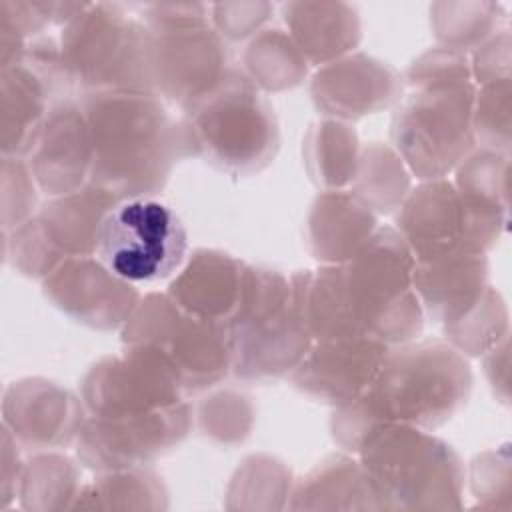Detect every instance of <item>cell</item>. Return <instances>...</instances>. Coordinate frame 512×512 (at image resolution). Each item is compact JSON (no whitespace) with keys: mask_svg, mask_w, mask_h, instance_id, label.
Here are the masks:
<instances>
[{"mask_svg":"<svg viewBox=\"0 0 512 512\" xmlns=\"http://www.w3.org/2000/svg\"><path fill=\"white\" fill-rule=\"evenodd\" d=\"M412 272L414 256L398 230L378 226L350 260L292 274L312 340L412 342L424 328Z\"/></svg>","mask_w":512,"mask_h":512,"instance_id":"obj_1","label":"cell"},{"mask_svg":"<svg viewBox=\"0 0 512 512\" xmlns=\"http://www.w3.org/2000/svg\"><path fill=\"white\" fill-rule=\"evenodd\" d=\"M472 372L464 356L446 342L422 340L390 346L368 390L338 406L330 430L340 448L358 452L380 424L434 430L468 400Z\"/></svg>","mask_w":512,"mask_h":512,"instance_id":"obj_2","label":"cell"},{"mask_svg":"<svg viewBox=\"0 0 512 512\" xmlns=\"http://www.w3.org/2000/svg\"><path fill=\"white\" fill-rule=\"evenodd\" d=\"M80 104L92 140L88 182L120 200L160 192L190 156L182 122L154 92H90Z\"/></svg>","mask_w":512,"mask_h":512,"instance_id":"obj_3","label":"cell"},{"mask_svg":"<svg viewBox=\"0 0 512 512\" xmlns=\"http://www.w3.org/2000/svg\"><path fill=\"white\" fill-rule=\"evenodd\" d=\"M402 94L392 116L394 150L420 180L444 178L474 144L472 110L476 90L462 52L432 48L402 74Z\"/></svg>","mask_w":512,"mask_h":512,"instance_id":"obj_4","label":"cell"},{"mask_svg":"<svg viewBox=\"0 0 512 512\" xmlns=\"http://www.w3.org/2000/svg\"><path fill=\"white\" fill-rule=\"evenodd\" d=\"M180 122L190 156L234 176L264 170L280 146L274 108L236 68L186 106Z\"/></svg>","mask_w":512,"mask_h":512,"instance_id":"obj_5","label":"cell"},{"mask_svg":"<svg viewBox=\"0 0 512 512\" xmlns=\"http://www.w3.org/2000/svg\"><path fill=\"white\" fill-rule=\"evenodd\" d=\"M228 330L232 370L248 382H270L290 374L314 344L294 276L286 278L262 266H248Z\"/></svg>","mask_w":512,"mask_h":512,"instance_id":"obj_6","label":"cell"},{"mask_svg":"<svg viewBox=\"0 0 512 512\" xmlns=\"http://www.w3.org/2000/svg\"><path fill=\"white\" fill-rule=\"evenodd\" d=\"M360 464L384 510L458 508L464 468L428 430L380 424L360 444Z\"/></svg>","mask_w":512,"mask_h":512,"instance_id":"obj_7","label":"cell"},{"mask_svg":"<svg viewBox=\"0 0 512 512\" xmlns=\"http://www.w3.org/2000/svg\"><path fill=\"white\" fill-rule=\"evenodd\" d=\"M60 52L82 94L154 92L148 28L124 4L88 2L64 26Z\"/></svg>","mask_w":512,"mask_h":512,"instance_id":"obj_8","label":"cell"},{"mask_svg":"<svg viewBox=\"0 0 512 512\" xmlns=\"http://www.w3.org/2000/svg\"><path fill=\"white\" fill-rule=\"evenodd\" d=\"M138 10L150 34L152 86L158 96L184 110L232 68L206 4L158 2L142 4Z\"/></svg>","mask_w":512,"mask_h":512,"instance_id":"obj_9","label":"cell"},{"mask_svg":"<svg viewBox=\"0 0 512 512\" xmlns=\"http://www.w3.org/2000/svg\"><path fill=\"white\" fill-rule=\"evenodd\" d=\"M122 342L160 354L184 392L206 390L232 370L228 324L194 316L168 294L152 292L140 298L122 326Z\"/></svg>","mask_w":512,"mask_h":512,"instance_id":"obj_10","label":"cell"},{"mask_svg":"<svg viewBox=\"0 0 512 512\" xmlns=\"http://www.w3.org/2000/svg\"><path fill=\"white\" fill-rule=\"evenodd\" d=\"M508 214L490 208L446 178L422 180L398 208V234L414 260L486 254L506 228Z\"/></svg>","mask_w":512,"mask_h":512,"instance_id":"obj_11","label":"cell"},{"mask_svg":"<svg viewBox=\"0 0 512 512\" xmlns=\"http://www.w3.org/2000/svg\"><path fill=\"white\" fill-rule=\"evenodd\" d=\"M188 234L176 212L152 196L120 200L102 220L96 258L130 284L172 276L186 258Z\"/></svg>","mask_w":512,"mask_h":512,"instance_id":"obj_12","label":"cell"},{"mask_svg":"<svg viewBox=\"0 0 512 512\" xmlns=\"http://www.w3.org/2000/svg\"><path fill=\"white\" fill-rule=\"evenodd\" d=\"M74 84L60 44L50 36L28 42L24 54L0 68V150L28 158L54 104L72 98Z\"/></svg>","mask_w":512,"mask_h":512,"instance_id":"obj_13","label":"cell"},{"mask_svg":"<svg viewBox=\"0 0 512 512\" xmlns=\"http://www.w3.org/2000/svg\"><path fill=\"white\" fill-rule=\"evenodd\" d=\"M190 424L192 412L184 400L138 414L86 416L76 438V454L98 472L136 468L178 446Z\"/></svg>","mask_w":512,"mask_h":512,"instance_id":"obj_14","label":"cell"},{"mask_svg":"<svg viewBox=\"0 0 512 512\" xmlns=\"http://www.w3.org/2000/svg\"><path fill=\"white\" fill-rule=\"evenodd\" d=\"M182 386L160 354L126 346L118 356L100 358L80 384L88 416H120L182 402Z\"/></svg>","mask_w":512,"mask_h":512,"instance_id":"obj_15","label":"cell"},{"mask_svg":"<svg viewBox=\"0 0 512 512\" xmlns=\"http://www.w3.org/2000/svg\"><path fill=\"white\" fill-rule=\"evenodd\" d=\"M42 292L60 312L94 330L122 328L142 298L94 254L66 258L42 280Z\"/></svg>","mask_w":512,"mask_h":512,"instance_id":"obj_16","label":"cell"},{"mask_svg":"<svg viewBox=\"0 0 512 512\" xmlns=\"http://www.w3.org/2000/svg\"><path fill=\"white\" fill-rule=\"evenodd\" d=\"M86 422V406L70 390L46 378H20L2 394V426L28 450L72 444Z\"/></svg>","mask_w":512,"mask_h":512,"instance_id":"obj_17","label":"cell"},{"mask_svg":"<svg viewBox=\"0 0 512 512\" xmlns=\"http://www.w3.org/2000/svg\"><path fill=\"white\" fill-rule=\"evenodd\" d=\"M388 350V344L366 336L320 340L290 372V382L302 394L338 408L368 390Z\"/></svg>","mask_w":512,"mask_h":512,"instance_id":"obj_18","label":"cell"},{"mask_svg":"<svg viewBox=\"0 0 512 512\" xmlns=\"http://www.w3.org/2000/svg\"><path fill=\"white\" fill-rule=\"evenodd\" d=\"M402 74L368 54H348L324 64L310 82L318 112L332 120H358L400 100Z\"/></svg>","mask_w":512,"mask_h":512,"instance_id":"obj_19","label":"cell"},{"mask_svg":"<svg viewBox=\"0 0 512 512\" xmlns=\"http://www.w3.org/2000/svg\"><path fill=\"white\" fill-rule=\"evenodd\" d=\"M28 166L38 188L52 198L88 184L92 140L80 100L68 98L52 106L28 156Z\"/></svg>","mask_w":512,"mask_h":512,"instance_id":"obj_20","label":"cell"},{"mask_svg":"<svg viewBox=\"0 0 512 512\" xmlns=\"http://www.w3.org/2000/svg\"><path fill=\"white\" fill-rule=\"evenodd\" d=\"M488 260L484 254H452L414 260L412 284L424 316L442 328L464 316L486 290Z\"/></svg>","mask_w":512,"mask_h":512,"instance_id":"obj_21","label":"cell"},{"mask_svg":"<svg viewBox=\"0 0 512 512\" xmlns=\"http://www.w3.org/2000/svg\"><path fill=\"white\" fill-rule=\"evenodd\" d=\"M248 266L220 250H196L172 280L168 296L186 312L230 322L244 290Z\"/></svg>","mask_w":512,"mask_h":512,"instance_id":"obj_22","label":"cell"},{"mask_svg":"<svg viewBox=\"0 0 512 512\" xmlns=\"http://www.w3.org/2000/svg\"><path fill=\"white\" fill-rule=\"evenodd\" d=\"M376 214L352 190H324L310 206L306 240L324 264L350 260L376 232Z\"/></svg>","mask_w":512,"mask_h":512,"instance_id":"obj_23","label":"cell"},{"mask_svg":"<svg viewBox=\"0 0 512 512\" xmlns=\"http://www.w3.org/2000/svg\"><path fill=\"white\" fill-rule=\"evenodd\" d=\"M118 202L120 198L112 192L88 182L70 194L48 200L34 218L50 248L64 262L96 254L102 220Z\"/></svg>","mask_w":512,"mask_h":512,"instance_id":"obj_24","label":"cell"},{"mask_svg":"<svg viewBox=\"0 0 512 512\" xmlns=\"http://www.w3.org/2000/svg\"><path fill=\"white\" fill-rule=\"evenodd\" d=\"M280 10L290 38L312 64L348 56L362 40L360 14L348 2H286Z\"/></svg>","mask_w":512,"mask_h":512,"instance_id":"obj_25","label":"cell"},{"mask_svg":"<svg viewBox=\"0 0 512 512\" xmlns=\"http://www.w3.org/2000/svg\"><path fill=\"white\" fill-rule=\"evenodd\" d=\"M290 508L306 510H382L360 462L348 456H328L316 464L292 490Z\"/></svg>","mask_w":512,"mask_h":512,"instance_id":"obj_26","label":"cell"},{"mask_svg":"<svg viewBox=\"0 0 512 512\" xmlns=\"http://www.w3.org/2000/svg\"><path fill=\"white\" fill-rule=\"evenodd\" d=\"M304 164L310 180L324 190H342L352 184L360 142L354 128L340 120H322L310 126L304 138Z\"/></svg>","mask_w":512,"mask_h":512,"instance_id":"obj_27","label":"cell"},{"mask_svg":"<svg viewBox=\"0 0 512 512\" xmlns=\"http://www.w3.org/2000/svg\"><path fill=\"white\" fill-rule=\"evenodd\" d=\"M352 192L374 214H390L410 192V170L394 148L370 142L360 148Z\"/></svg>","mask_w":512,"mask_h":512,"instance_id":"obj_28","label":"cell"},{"mask_svg":"<svg viewBox=\"0 0 512 512\" xmlns=\"http://www.w3.org/2000/svg\"><path fill=\"white\" fill-rule=\"evenodd\" d=\"M248 80L262 90L280 92L298 86L308 72V60L288 32L260 30L244 50Z\"/></svg>","mask_w":512,"mask_h":512,"instance_id":"obj_29","label":"cell"},{"mask_svg":"<svg viewBox=\"0 0 512 512\" xmlns=\"http://www.w3.org/2000/svg\"><path fill=\"white\" fill-rule=\"evenodd\" d=\"M80 470L62 454L42 452L24 462L18 500L26 510H62L74 506L80 494Z\"/></svg>","mask_w":512,"mask_h":512,"instance_id":"obj_30","label":"cell"},{"mask_svg":"<svg viewBox=\"0 0 512 512\" xmlns=\"http://www.w3.org/2000/svg\"><path fill=\"white\" fill-rule=\"evenodd\" d=\"M166 488L160 478L142 466L104 472L96 482L84 486L74 508H166Z\"/></svg>","mask_w":512,"mask_h":512,"instance_id":"obj_31","label":"cell"},{"mask_svg":"<svg viewBox=\"0 0 512 512\" xmlns=\"http://www.w3.org/2000/svg\"><path fill=\"white\" fill-rule=\"evenodd\" d=\"M504 6L498 2H434L430 26L442 48L464 52L478 48L498 32Z\"/></svg>","mask_w":512,"mask_h":512,"instance_id":"obj_32","label":"cell"},{"mask_svg":"<svg viewBox=\"0 0 512 512\" xmlns=\"http://www.w3.org/2000/svg\"><path fill=\"white\" fill-rule=\"evenodd\" d=\"M448 344L460 354L480 356L508 334V314L498 292L490 286L458 320L442 328Z\"/></svg>","mask_w":512,"mask_h":512,"instance_id":"obj_33","label":"cell"},{"mask_svg":"<svg viewBox=\"0 0 512 512\" xmlns=\"http://www.w3.org/2000/svg\"><path fill=\"white\" fill-rule=\"evenodd\" d=\"M454 186L466 196L508 214L506 170L508 156L496 150L482 148L470 152L456 168Z\"/></svg>","mask_w":512,"mask_h":512,"instance_id":"obj_34","label":"cell"},{"mask_svg":"<svg viewBox=\"0 0 512 512\" xmlns=\"http://www.w3.org/2000/svg\"><path fill=\"white\" fill-rule=\"evenodd\" d=\"M254 410L246 396L238 392H218L198 406V424L206 438L230 446L242 442L252 428Z\"/></svg>","mask_w":512,"mask_h":512,"instance_id":"obj_35","label":"cell"},{"mask_svg":"<svg viewBox=\"0 0 512 512\" xmlns=\"http://www.w3.org/2000/svg\"><path fill=\"white\" fill-rule=\"evenodd\" d=\"M0 180V220L4 234L16 230L34 216L38 202V184L28 166V160L16 156H2Z\"/></svg>","mask_w":512,"mask_h":512,"instance_id":"obj_36","label":"cell"},{"mask_svg":"<svg viewBox=\"0 0 512 512\" xmlns=\"http://www.w3.org/2000/svg\"><path fill=\"white\" fill-rule=\"evenodd\" d=\"M472 130L488 150H508L510 144V78L484 88L474 98Z\"/></svg>","mask_w":512,"mask_h":512,"instance_id":"obj_37","label":"cell"},{"mask_svg":"<svg viewBox=\"0 0 512 512\" xmlns=\"http://www.w3.org/2000/svg\"><path fill=\"white\" fill-rule=\"evenodd\" d=\"M290 470L270 456H250L238 468L230 496H260V498H284L292 496ZM280 506V502H276Z\"/></svg>","mask_w":512,"mask_h":512,"instance_id":"obj_38","label":"cell"},{"mask_svg":"<svg viewBox=\"0 0 512 512\" xmlns=\"http://www.w3.org/2000/svg\"><path fill=\"white\" fill-rule=\"evenodd\" d=\"M212 26L222 38L242 40L254 34L274 12L270 2H220L210 6Z\"/></svg>","mask_w":512,"mask_h":512,"instance_id":"obj_39","label":"cell"},{"mask_svg":"<svg viewBox=\"0 0 512 512\" xmlns=\"http://www.w3.org/2000/svg\"><path fill=\"white\" fill-rule=\"evenodd\" d=\"M18 442L10 434L8 428L2 426V466H0V506L8 508L10 502L18 496V484L20 474L24 468V462L20 460Z\"/></svg>","mask_w":512,"mask_h":512,"instance_id":"obj_40","label":"cell"}]
</instances>
